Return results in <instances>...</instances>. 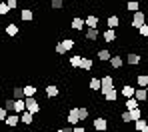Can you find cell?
<instances>
[{"instance_id": "cell-28", "label": "cell", "mask_w": 148, "mask_h": 132, "mask_svg": "<svg viewBox=\"0 0 148 132\" xmlns=\"http://www.w3.org/2000/svg\"><path fill=\"white\" fill-rule=\"evenodd\" d=\"M80 60H82V54H74V56H70V66L72 68H80Z\"/></svg>"}, {"instance_id": "cell-18", "label": "cell", "mask_w": 148, "mask_h": 132, "mask_svg": "<svg viewBox=\"0 0 148 132\" xmlns=\"http://www.w3.org/2000/svg\"><path fill=\"white\" fill-rule=\"evenodd\" d=\"M6 36H16L18 34V24L16 22H10V24H6Z\"/></svg>"}, {"instance_id": "cell-29", "label": "cell", "mask_w": 148, "mask_h": 132, "mask_svg": "<svg viewBox=\"0 0 148 132\" xmlns=\"http://www.w3.org/2000/svg\"><path fill=\"white\" fill-rule=\"evenodd\" d=\"M88 88H90V90H94V92H96V90H100V88H102V86H100V78H96V76H94V78H90Z\"/></svg>"}, {"instance_id": "cell-5", "label": "cell", "mask_w": 148, "mask_h": 132, "mask_svg": "<svg viewBox=\"0 0 148 132\" xmlns=\"http://www.w3.org/2000/svg\"><path fill=\"white\" fill-rule=\"evenodd\" d=\"M100 92H102V96H104L106 102H114V104H116V98H118L116 88H108V90H100Z\"/></svg>"}, {"instance_id": "cell-37", "label": "cell", "mask_w": 148, "mask_h": 132, "mask_svg": "<svg viewBox=\"0 0 148 132\" xmlns=\"http://www.w3.org/2000/svg\"><path fill=\"white\" fill-rule=\"evenodd\" d=\"M138 32H140V36H142V38H148V24L140 26V28H138Z\"/></svg>"}, {"instance_id": "cell-16", "label": "cell", "mask_w": 148, "mask_h": 132, "mask_svg": "<svg viewBox=\"0 0 148 132\" xmlns=\"http://www.w3.org/2000/svg\"><path fill=\"white\" fill-rule=\"evenodd\" d=\"M20 18H22L24 22L34 20V12H32V8H22V10H20Z\"/></svg>"}, {"instance_id": "cell-7", "label": "cell", "mask_w": 148, "mask_h": 132, "mask_svg": "<svg viewBox=\"0 0 148 132\" xmlns=\"http://www.w3.org/2000/svg\"><path fill=\"white\" fill-rule=\"evenodd\" d=\"M100 90H108V88H114V78L110 76V74H104L102 78H100Z\"/></svg>"}, {"instance_id": "cell-32", "label": "cell", "mask_w": 148, "mask_h": 132, "mask_svg": "<svg viewBox=\"0 0 148 132\" xmlns=\"http://www.w3.org/2000/svg\"><path fill=\"white\" fill-rule=\"evenodd\" d=\"M4 110L6 112H14V98H6L4 100Z\"/></svg>"}, {"instance_id": "cell-35", "label": "cell", "mask_w": 148, "mask_h": 132, "mask_svg": "<svg viewBox=\"0 0 148 132\" xmlns=\"http://www.w3.org/2000/svg\"><path fill=\"white\" fill-rule=\"evenodd\" d=\"M64 6V0H50V8L52 10H60Z\"/></svg>"}, {"instance_id": "cell-43", "label": "cell", "mask_w": 148, "mask_h": 132, "mask_svg": "<svg viewBox=\"0 0 148 132\" xmlns=\"http://www.w3.org/2000/svg\"><path fill=\"white\" fill-rule=\"evenodd\" d=\"M62 132H74L72 126H66V128H62Z\"/></svg>"}, {"instance_id": "cell-47", "label": "cell", "mask_w": 148, "mask_h": 132, "mask_svg": "<svg viewBox=\"0 0 148 132\" xmlns=\"http://www.w3.org/2000/svg\"><path fill=\"white\" fill-rule=\"evenodd\" d=\"M0 38H2V32H0Z\"/></svg>"}, {"instance_id": "cell-13", "label": "cell", "mask_w": 148, "mask_h": 132, "mask_svg": "<svg viewBox=\"0 0 148 132\" xmlns=\"http://www.w3.org/2000/svg\"><path fill=\"white\" fill-rule=\"evenodd\" d=\"M70 26H72V30L80 32L82 28L86 26V24H84V18H80V16H74V18H72V24H70Z\"/></svg>"}, {"instance_id": "cell-42", "label": "cell", "mask_w": 148, "mask_h": 132, "mask_svg": "<svg viewBox=\"0 0 148 132\" xmlns=\"http://www.w3.org/2000/svg\"><path fill=\"white\" fill-rule=\"evenodd\" d=\"M74 132H86V130H84V126H74Z\"/></svg>"}, {"instance_id": "cell-38", "label": "cell", "mask_w": 148, "mask_h": 132, "mask_svg": "<svg viewBox=\"0 0 148 132\" xmlns=\"http://www.w3.org/2000/svg\"><path fill=\"white\" fill-rule=\"evenodd\" d=\"M8 12H10V10H8V6H6V2H0V14H2V16H6Z\"/></svg>"}, {"instance_id": "cell-27", "label": "cell", "mask_w": 148, "mask_h": 132, "mask_svg": "<svg viewBox=\"0 0 148 132\" xmlns=\"http://www.w3.org/2000/svg\"><path fill=\"white\" fill-rule=\"evenodd\" d=\"M122 64H124L122 56H112V58H110V66H112V68H122Z\"/></svg>"}, {"instance_id": "cell-48", "label": "cell", "mask_w": 148, "mask_h": 132, "mask_svg": "<svg viewBox=\"0 0 148 132\" xmlns=\"http://www.w3.org/2000/svg\"><path fill=\"white\" fill-rule=\"evenodd\" d=\"M24 2H28V0H24Z\"/></svg>"}, {"instance_id": "cell-26", "label": "cell", "mask_w": 148, "mask_h": 132, "mask_svg": "<svg viewBox=\"0 0 148 132\" xmlns=\"http://www.w3.org/2000/svg\"><path fill=\"white\" fill-rule=\"evenodd\" d=\"M24 110H26L24 100H14V114H22Z\"/></svg>"}, {"instance_id": "cell-25", "label": "cell", "mask_w": 148, "mask_h": 132, "mask_svg": "<svg viewBox=\"0 0 148 132\" xmlns=\"http://www.w3.org/2000/svg\"><path fill=\"white\" fill-rule=\"evenodd\" d=\"M124 106H126V110H134V108H140V102H138L136 98H128V100L124 102Z\"/></svg>"}, {"instance_id": "cell-9", "label": "cell", "mask_w": 148, "mask_h": 132, "mask_svg": "<svg viewBox=\"0 0 148 132\" xmlns=\"http://www.w3.org/2000/svg\"><path fill=\"white\" fill-rule=\"evenodd\" d=\"M98 36H100L98 28H86V32H84V38H86V40H90V42L98 40Z\"/></svg>"}, {"instance_id": "cell-17", "label": "cell", "mask_w": 148, "mask_h": 132, "mask_svg": "<svg viewBox=\"0 0 148 132\" xmlns=\"http://www.w3.org/2000/svg\"><path fill=\"white\" fill-rule=\"evenodd\" d=\"M102 38H104V42H114L116 40V30H104L102 32Z\"/></svg>"}, {"instance_id": "cell-19", "label": "cell", "mask_w": 148, "mask_h": 132, "mask_svg": "<svg viewBox=\"0 0 148 132\" xmlns=\"http://www.w3.org/2000/svg\"><path fill=\"white\" fill-rule=\"evenodd\" d=\"M58 94H60L58 86H54V84H48V86H46V96H48V98H56Z\"/></svg>"}, {"instance_id": "cell-3", "label": "cell", "mask_w": 148, "mask_h": 132, "mask_svg": "<svg viewBox=\"0 0 148 132\" xmlns=\"http://www.w3.org/2000/svg\"><path fill=\"white\" fill-rule=\"evenodd\" d=\"M146 24V14L144 12H134V16H132V22H130V26L132 28H140V26H144Z\"/></svg>"}, {"instance_id": "cell-14", "label": "cell", "mask_w": 148, "mask_h": 132, "mask_svg": "<svg viewBox=\"0 0 148 132\" xmlns=\"http://www.w3.org/2000/svg\"><path fill=\"white\" fill-rule=\"evenodd\" d=\"M106 26L110 28V30H116V28L120 26V18L114 14V16H108V20H106Z\"/></svg>"}, {"instance_id": "cell-15", "label": "cell", "mask_w": 148, "mask_h": 132, "mask_svg": "<svg viewBox=\"0 0 148 132\" xmlns=\"http://www.w3.org/2000/svg\"><path fill=\"white\" fill-rule=\"evenodd\" d=\"M134 92H136V88H132L130 84L122 86V90H120V94H122V96L126 98V100H128V98H134Z\"/></svg>"}, {"instance_id": "cell-11", "label": "cell", "mask_w": 148, "mask_h": 132, "mask_svg": "<svg viewBox=\"0 0 148 132\" xmlns=\"http://www.w3.org/2000/svg\"><path fill=\"white\" fill-rule=\"evenodd\" d=\"M84 24H86V28H98L100 20H98V16L90 14V16H86V18H84Z\"/></svg>"}, {"instance_id": "cell-33", "label": "cell", "mask_w": 148, "mask_h": 132, "mask_svg": "<svg viewBox=\"0 0 148 132\" xmlns=\"http://www.w3.org/2000/svg\"><path fill=\"white\" fill-rule=\"evenodd\" d=\"M126 8H128V12H138V8H140V4H138L136 0H130V2L126 4Z\"/></svg>"}, {"instance_id": "cell-31", "label": "cell", "mask_w": 148, "mask_h": 132, "mask_svg": "<svg viewBox=\"0 0 148 132\" xmlns=\"http://www.w3.org/2000/svg\"><path fill=\"white\" fill-rule=\"evenodd\" d=\"M136 84H138L140 88H144L148 84V74H138V76H136Z\"/></svg>"}, {"instance_id": "cell-45", "label": "cell", "mask_w": 148, "mask_h": 132, "mask_svg": "<svg viewBox=\"0 0 148 132\" xmlns=\"http://www.w3.org/2000/svg\"><path fill=\"white\" fill-rule=\"evenodd\" d=\"M54 132H62V128H60V130H54Z\"/></svg>"}, {"instance_id": "cell-20", "label": "cell", "mask_w": 148, "mask_h": 132, "mask_svg": "<svg viewBox=\"0 0 148 132\" xmlns=\"http://www.w3.org/2000/svg\"><path fill=\"white\" fill-rule=\"evenodd\" d=\"M126 62H128L130 66H134V64H140V54H136V52H130L128 56H126Z\"/></svg>"}, {"instance_id": "cell-8", "label": "cell", "mask_w": 148, "mask_h": 132, "mask_svg": "<svg viewBox=\"0 0 148 132\" xmlns=\"http://www.w3.org/2000/svg\"><path fill=\"white\" fill-rule=\"evenodd\" d=\"M80 68L86 70V72H90V70L94 68V60L88 58V56H82V60H80Z\"/></svg>"}, {"instance_id": "cell-44", "label": "cell", "mask_w": 148, "mask_h": 132, "mask_svg": "<svg viewBox=\"0 0 148 132\" xmlns=\"http://www.w3.org/2000/svg\"><path fill=\"white\" fill-rule=\"evenodd\" d=\"M142 132H148V124H146V126H144V130H142Z\"/></svg>"}, {"instance_id": "cell-24", "label": "cell", "mask_w": 148, "mask_h": 132, "mask_svg": "<svg viewBox=\"0 0 148 132\" xmlns=\"http://www.w3.org/2000/svg\"><path fill=\"white\" fill-rule=\"evenodd\" d=\"M128 114H130V120H132V122H136V120H140V118H142V110H140V108L128 110Z\"/></svg>"}, {"instance_id": "cell-1", "label": "cell", "mask_w": 148, "mask_h": 132, "mask_svg": "<svg viewBox=\"0 0 148 132\" xmlns=\"http://www.w3.org/2000/svg\"><path fill=\"white\" fill-rule=\"evenodd\" d=\"M74 46H76V42H74V38H64V40H60L56 46H54V50H56V54H66L68 50H72Z\"/></svg>"}, {"instance_id": "cell-4", "label": "cell", "mask_w": 148, "mask_h": 132, "mask_svg": "<svg viewBox=\"0 0 148 132\" xmlns=\"http://www.w3.org/2000/svg\"><path fill=\"white\" fill-rule=\"evenodd\" d=\"M66 122H68V124H72V126H78V122H80V116H78V108H76V106L68 110V116H66Z\"/></svg>"}, {"instance_id": "cell-30", "label": "cell", "mask_w": 148, "mask_h": 132, "mask_svg": "<svg viewBox=\"0 0 148 132\" xmlns=\"http://www.w3.org/2000/svg\"><path fill=\"white\" fill-rule=\"evenodd\" d=\"M32 96H36V88L32 84H28L24 86V98H32Z\"/></svg>"}, {"instance_id": "cell-23", "label": "cell", "mask_w": 148, "mask_h": 132, "mask_svg": "<svg viewBox=\"0 0 148 132\" xmlns=\"http://www.w3.org/2000/svg\"><path fill=\"white\" fill-rule=\"evenodd\" d=\"M96 56H98L100 62H110V58H112V54L108 52V50H98V52H96Z\"/></svg>"}, {"instance_id": "cell-10", "label": "cell", "mask_w": 148, "mask_h": 132, "mask_svg": "<svg viewBox=\"0 0 148 132\" xmlns=\"http://www.w3.org/2000/svg\"><path fill=\"white\" fill-rule=\"evenodd\" d=\"M134 98L140 102V104H144L148 100V92H146V88H136V92H134Z\"/></svg>"}, {"instance_id": "cell-40", "label": "cell", "mask_w": 148, "mask_h": 132, "mask_svg": "<svg viewBox=\"0 0 148 132\" xmlns=\"http://www.w3.org/2000/svg\"><path fill=\"white\" fill-rule=\"evenodd\" d=\"M120 118H122V122H130V114H128V110H124Z\"/></svg>"}, {"instance_id": "cell-21", "label": "cell", "mask_w": 148, "mask_h": 132, "mask_svg": "<svg viewBox=\"0 0 148 132\" xmlns=\"http://www.w3.org/2000/svg\"><path fill=\"white\" fill-rule=\"evenodd\" d=\"M12 98L14 100H24V88H20V86L12 88Z\"/></svg>"}, {"instance_id": "cell-41", "label": "cell", "mask_w": 148, "mask_h": 132, "mask_svg": "<svg viewBox=\"0 0 148 132\" xmlns=\"http://www.w3.org/2000/svg\"><path fill=\"white\" fill-rule=\"evenodd\" d=\"M6 116H8V112L4 110V106H0V120H6Z\"/></svg>"}, {"instance_id": "cell-36", "label": "cell", "mask_w": 148, "mask_h": 132, "mask_svg": "<svg viewBox=\"0 0 148 132\" xmlns=\"http://www.w3.org/2000/svg\"><path fill=\"white\" fill-rule=\"evenodd\" d=\"M88 114H90V110H88V108H84V106H82V108H78V116H80V120H86V118H88Z\"/></svg>"}, {"instance_id": "cell-12", "label": "cell", "mask_w": 148, "mask_h": 132, "mask_svg": "<svg viewBox=\"0 0 148 132\" xmlns=\"http://www.w3.org/2000/svg\"><path fill=\"white\" fill-rule=\"evenodd\" d=\"M6 126H10V128H14V126H18V122H20V114H10V116H6Z\"/></svg>"}, {"instance_id": "cell-2", "label": "cell", "mask_w": 148, "mask_h": 132, "mask_svg": "<svg viewBox=\"0 0 148 132\" xmlns=\"http://www.w3.org/2000/svg\"><path fill=\"white\" fill-rule=\"evenodd\" d=\"M24 104H26V112H30V114H38L40 112V104H38V100L32 96V98H24Z\"/></svg>"}, {"instance_id": "cell-34", "label": "cell", "mask_w": 148, "mask_h": 132, "mask_svg": "<svg viewBox=\"0 0 148 132\" xmlns=\"http://www.w3.org/2000/svg\"><path fill=\"white\" fill-rule=\"evenodd\" d=\"M144 126H146V120H144V118H140V120L134 122V130H136V132H142V130H144Z\"/></svg>"}, {"instance_id": "cell-6", "label": "cell", "mask_w": 148, "mask_h": 132, "mask_svg": "<svg viewBox=\"0 0 148 132\" xmlns=\"http://www.w3.org/2000/svg\"><path fill=\"white\" fill-rule=\"evenodd\" d=\"M94 130H96V132L108 130V120L102 118V116H96V118H94Z\"/></svg>"}, {"instance_id": "cell-39", "label": "cell", "mask_w": 148, "mask_h": 132, "mask_svg": "<svg viewBox=\"0 0 148 132\" xmlns=\"http://www.w3.org/2000/svg\"><path fill=\"white\" fill-rule=\"evenodd\" d=\"M6 6H8V10H14L18 6V0H6Z\"/></svg>"}, {"instance_id": "cell-46", "label": "cell", "mask_w": 148, "mask_h": 132, "mask_svg": "<svg viewBox=\"0 0 148 132\" xmlns=\"http://www.w3.org/2000/svg\"><path fill=\"white\" fill-rule=\"evenodd\" d=\"M146 92H148V84H146Z\"/></svg>"}, {"instance_id": "cell-22", "label": "cell", "mask_w": 148, "mask_h": 132, "mask_svg": "<svg viewBox=\"0 0 148 132\" xmlns=\"http://www.w3.org/2000/svg\"><path fill=\"white\" fill-rule=\"evenodd\" d=\"M32 120H34V114H30V112H26V110L20 114V122L26 124V126H28V124H32Z\"/></svg>"}]
</instances>
